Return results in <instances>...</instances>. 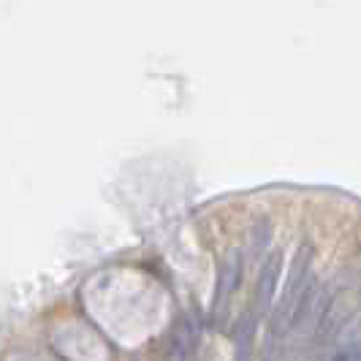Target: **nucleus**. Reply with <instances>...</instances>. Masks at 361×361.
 Listing matches in <instances>:
<instances>
[{
  "label": "nucleus",
  "instance_id": "f257e3e1",
  "mask_svg": "<svg viewBox=\"0 0 361 361\" xmlns=\"http://www.w3.org/2000/svg\"><path fill=\"white\" fill-rule=\"evenodd\" d=\"M312 245H302L296 255H293V264L286 277V286L280 290V299L269 312V329H267V361H274V353H280V348L286 343V337L293 329L296 321V312L299 305L307 293L310 280L315 277L312 274Z\"/></svg>",
  "mask_w": 361,
  "mask_h": 361
},
{
  "label": "nucleus",
  "instance_id": "f03ea898",
  "mask_svg": "<svg viewBox=\"0 0 361 361\" xmlns=\"http://www.w3.org/2000/svg\"><path fill=\"white\" fill-rule=\"evenodd\" d=\"M239 280H242V253L231 250L223 258L220 271H217L215 299H212V321L217 326L228 321V310H231V302L239 290Z\"/></svg>",
  "mask_w": 361,
  "mask_h": 361
},
{
  "label": "nucleus",
  "instance_id": "7ed1b4c3",
  "mask_svg": "<svg viewBox=\"0 0 361 361\" xmlns=\"http://www.w3.org/2000/svg\"><path fill=\"white\" fill-rule=\"evenodd\" d=\"M283 274V250H271L264 261V267L258 271V280H255V290H253V302H250V312L255 315V321L261 324L267 318V312H271V302L277 296V280Z\"/></svg>",
  "mask_w": 361,
  "mask_h": 361
},
{
  "label": "nucleus",
  "instance_id": "20e7f679",
  "mask_svg": "<svg viewBox=\"0 0 361 361\" xmlns=\"http://www.w3.org/2000/svg\"><path fill=\"white\" fill-rule=\"evenodd\" d=\"M255 329H258L255 315L250 310H245L234 326V361H253Z\"/></svg>",
  "mask_w": 361,
  "mask_h": 361
},
{
  "label": "nucleus",
  "instance_id": "39448f33",
  "mask_svg": "<svg viewBox=\"0 0 361 361\" xmlns=\"http://www.w3.org/2000/svg\"><path fill=\"white\" fill-rule=\"evenodd\" d=\"M271 234H274V228H271V223L267 220V217H261V220H255L253 231H250V258L253 261H258L261 255L269 250L271 245Z\"/></svg>",
  "mask_w": 361,
  "mask_h": 361
},
{
  "label": "nucleus",
  "instance_id": "423d86ee",
  "mask_svg": "<svg viewBox=\"0 0 361 361\" xmlns=\"http://www.w3.org/2000/svg\"><path fill=\"white\" fill-rule=\"evenodd\" d=\"M329 361H361V348L356 345H348V348H340Z\"/></svg>",
  "mask_w": 361,
  "mask_h": 361
}]
</instances>
